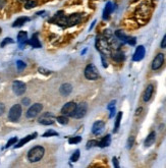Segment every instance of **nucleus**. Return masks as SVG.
Wrapping results in <instances>:
<instances>
[{"label":"nucleus","mask_w":166,"mask_h":168,"mask_svg":"<svg viewBox=\"0 0 166 168\" xmlns=\"http://www.w3.org/2000/svg\"><path fill=\"white\" fill-rule=\"evenodd\" d=\"M45 154V149L42 146H36L32 148L29 153H28V159L30 162L35 163V162H38L43 158V156Z\"/></svg>","instance_id":"nucleus-1"},{"label":"nucleus","mask_w":166,"mask_h":168,"mask_svg":"<svg viewBox=\"0 0 166 168\" xmlns=\"http://www.w3.org/2000/svg\"><path fill=\"white\" fill-rule=\"evenodd\" d=\"M96 47H97V49L101 52V54H103V55H109L111 53L110 45L108 44V42L105 38H103V39L98 38L97 41H96Z\"/></svg>","instance_id":"nucleus-2"},{"label":"nucleus","mask_w":166,"mask_h":168,"mask_svg":"<svg viewBox=\"0 0 166 168\" xmlns=\"http://www.w3.org/2000/svg\"><path fill=\"white\" fill-rule=\"evenodd\" d=\"M85 77L87 80L95 81L99 77V72L97 67L94 64H89L86 68H85Z\"/></svg>","instance_id":"nucleus-3"},{"label":"nucleus","mask_w":166,"mask_h":168,"mask_svg":"<svg viewBox=\"0 0 166 168\" xmlns=\"http://www.w3.org/2000/svg\"><path fill=\"white\" fill-rule=\"evenodd\" d=\"M22 116V106L20 104H15L10 108L9 113H8V119L10 121H17Z\"/></svg>","instance_id":"nucleus-4"},{"label":"nucleus","mask_w":166,"mask_h":168,"mask_svg":"<svg viewBox=\"0 0 166 168\" xmlns=\"http://www.w3.org/2000/svg\"><path fill=\"white\" fill-rule=\"evenodd\" d=\"M87 110H88L87 103L82 102L80 104H76V110H75V112H73L72 116L75 117V118H76V119H81L87 114Z\"/></svg>","instance_id":"nucleus-5"},{"label":"nucleus","mask_w":166,"mask_h":168,"mask_svg":"<svg viewBox=\"0 0 166 168\" xmlns=\"http://www.w3.org/2000/svg\"><path fill=\"white\" fill-rule=\"evenodd\" d=\"M42 109H43V105L42 104L40 103L33 104L32 106L28 109V111H27V117H28V118H35V117L42 111Z\"/></svg>","instance_id":"nucleus-6"},{"label":"nucleus","mask_w":166,"mask_h":168,"mask_svg":"<svg viewBox=\"0 0 166 168\" xmlns=\"http://www.w3.org/2000/svg\"><path fill=\"white\" fill-rule=\"evenodd\" d=\"M38 121H39V123L43 124V126H51V124H53L54 121H55V117H54L52 113L46 112L43 115H41L39 117Z\"/></svg>","instance_id":"nucleus-7"},{"label":"nucleus","mask_w":166,"mask_h":168,"mask_svg":"<svg viewBox=\"0 0 166 168\" xmlns=\"http://www.w3.org/2000/svg\"><path fill=\"white\" fill-rule=\"evenodd\" d=\"M164 60H165L164 54L163 53H158L157 55L154 57V59L152 61L151 68L153 70H158L159 68H161V66L164 63Z\"/></svg>","instance_id":"nucleus-8"},{"label":"nucleus","mask_w":166,"mask_h":168,"mask_svg":"<svg viewBox=\"0 0 166 168\" xmlns=\"http://www.w3.org/2000/svg\"><path fill=\"white\" fill-rule=\"evenodd\" d=\"M27 90L26 85L20 81H15L12 84V91L17 96H22V94H25Z\"/></svg>","instance_id":"nucleus-9"},{"label":"nucleus","mask_w":166,"mask_h":168,"mask_svg":"<svg viewBox=\"0 0 166 168\" xmlns=\"http://www.w3.org/2000/svg\"><path fill=\"white\" fill-rule=\"evenodd\" d=\"M82 22V14L73 13L66 17V27H73Z\"/></svg>","instance_id":"nucleus-10"},{"label":"nucleus","mask_w":166,"mask_h":168,"mask_svg":"<svg viewBox=\"0 0 166 168\" xmlns=\"http://www.w3.org/2000/svg\"><path fill=\"white\" fill-rule=\"evenodd\" d=\"M76 104L75 102H67L61 109V113L65 116H72L73 112L76 110Z\"/></svg>","instance_id":"nucleus-11"},{"label":"nucleus","mask_w":166,"mask_h":168,"mask_svg":"<svg viewBox=\"0 0 166 168\" xmlns=\"http://www.w3.org/2000/svg\"><path fill=\"white\" fill-rule=\"evenodd\" d=\"M145 54H146V49H145V47L143 46V45H140V46H138L137 47V49H136V51H134V55H133V60L134 61H141L143 58L145 57Z\"/></svg>","instance_id":"nucleus-12"},{"label":"nucleus","mask_w":166,"mask_h":168,"mask_svg":"<svg viewBox=\"0 0 166 168\" xmlns=\"http://www.w3.org/2000/svg\"><path fill=\"white\" fill-rule=\"evenodd\" d=\"M104 128H105V123H104L102 120H98V121H96L93 124V126H92V132L96 136H99L104 131Z\"/></svg>","instance_id":"nucleus-13"},{"label":"nucleus","mask_w":166,"mask_h":168,"mask_svg":"<svg viewBox=\"0 0 166 168\" xmlns=\"http://www.w3.org/2000/svg\"><path fill=\"white\" fill-rule=\"evenodd\" d=\"M114 10V4L112 2H107L105 7H104V10H103V14H102V17L104 21H107L109 19L110 14L113 12Z\"/></svg>","instance_id":"nucleus-14"},{"label":"nucleus","mask_w":166,"mask_h":168,"mask_svg":"<svg viewBox=\"0 0 166 168\" xmlns=\"http://www.w3.org/2000/svg\"><path fill=\"white\" fill-rule=\"evenodd\" d=\"M153 93H154V86L152 84H150L148 85V87L146 88L144 94H143V100H144V102H149V101L151 100Z\"/></svg>","instance_id":"nucleus-15"},{"label":"nucleus","mask_w":166,"mask_h":168,"mask_svg":"<svg viewBox=\"0 0 166 168\" xmlns=\"http://www.w3.org/2000/svg\"><path fill=\"white\" fill-rule=\"evenodd\" d=\"M38 136V134L37 132H34V134H32V135H29V136H27L26 138H24V139H22L20 142H18L17 145L14 146V148H21V147H22L24 145H26L27 143H29L30 141H32V140H34L36 136Z\"/></svg>","instance_id":"nucleus-16"},{"label":"nucleus","mask_w":166,"mask_h":168,"mask_svg":"<svg viewBox=\"0 0 166 168\" xmlns=\"http://www.w3.org/2000/svg\"><path fill=\"white\" fill-rule=\"evenodd\" d=\"M112 59L115 62H117V63H121V62L124 61L125 55L122 51H120V50H116V51L112 54Z\"/></svg>","instance_id":"nucleus-17"},{"label":"nucleus","mask_w":166,"mask_h":168,"mask_svg":"<svg viewBox=\"0 0 166 168\" xmlns=\"http://www.w3.org/2000/svg\"><path fill=\"white\" fill-rule=\"evenodd\" d=\"M114 35H115V37H116L121 43H127V40H129V36H127V35L121 30L115 31Z\"/></svg>","instance_id":"nucleus-18"},{"label":"nucleus","mask_w":166,"mask_h":168,"mask_svg":"<svg viewBox=\"0 0 166 168\" xmlns=\"http://www.w3.org/2000/svg\"><path fill=\"white\" fill-rule=\"evenodd\" d=\"M60 94L62 96H64V97H66V96H68L69 94L71 93V91H72V87H71V84H63L62 86L60 87Z\"/></svg>","instance_id":"nucleus-19"},{"label":"nucleus","mask_w":166,"mask_h":168,"mask_svg":"<svg viewBox=\"0 0 166 168\" xmlns=\"http://www.w3.org/2000/svg\"><path fill=\"white\" fill-rule=\"evenodd\" d=\"M156 141V134L155 131H151L150 134L148 135V136L146 138L145 140V146L146 147H151Z\"/></svg>","instance_id":"nucleus-20"},{"label":"nucleus","mask_w":166,"mask_h":168,"mask_svg":"<svg viewBox=\"0 0 166 168\" xmlns=\"http://www.w3.org/2000/svg\"><path fill=\"white\" fill-rule=\"evenodd\" d=\"M17 42L20 43L21 48H22V46H24L26 43H28V34L24 32V31H21V32L17 34Z\"/></svg>","instance_id":"nucleus-21"},{"label":"nucleus","mask_w":166,"mask_h":168,"mask_svg":"<svg viewBox=\"0 0 166 168\" xmlns=\"http://www.w3.org/2000/svg\"><path fill=\"white\" fill-rule=\"evenodd\" d=\"M111 143V136L110 135H107L105 136L104 138L100 141V142H98V146L100 148H105V147H108L110 145Z\"/></svg>","instance_id":"nucleus-22"},{"label":"nucleus","mask_w":166,"mask_h":168,"mask_svg":"<svg viewBox=\"0 0 166 168\" xmlns=\"http://www.w3.org/2000/svg\"><path fill=\"white\" fill-rule=\"evenodd\" d=\"M30 21V17H18L17 21H15L13 23H12V27L13 28H17V27H22V26H24L25 23L27 22H29Z\"/></svg>","instance_id":"nucleus-23"},{"label":"nucleus","mask_w":166,"mask_h":168,"mask_svg":"<svg viewBox=\"0 0 166 168\" xmlns=\"http://www.w3.org/2000/svg\"><path fill=\"white\" fill-rule=\"evenodd\" d=\"M28 44H30L31 46H33L34 48H40L41 47V43L39 42V39H38V35L37 34H34L31 40L28 42Z\"/></svg>","instance_id":"nucleus-24"},{"label":"nucleus","mask_w":166,"mask_h":168,"mask_svg":"<svg viewBox=\"0 0 166 168\" xmlns=\"http://www.w3.org/2000/svg\"><path fill=\"white\" fill-rule=\"evenodd\" d=\"M121 118H122V112L119 111L118 114L116 116V119H115V124H114V130L113 132H117L119 130V126H120V122H121Z\"/></svg>","instance_id":"nucleus-25"},{"label":"nucleus","mask_w":166,"mask_h":168,"mask_svg":"<svg viewBox=\"0 0 166 168\" xmlns=\"http://www.w3.org/2000/svg\"><path fill=\"white\" fill-rule=\"evenodd\" d=\"M36 5H37V2L35 1V0H27L25 7L27 9H31V8H33V7L36 6Z\"/></svg>","instance_id":"nucleus-26"},{"label":"nucleus","mask_w":166,"mask_h":168,"mask_svg":"<svg viewBox=\"0 0 166 168\" xmlns=\"http://www.w3.org/2000/svg\"><path fill=\"white\" fill-rule=\"evenodd\" d=\"M56 119H57V121H58L60 124H67L68 123V118H67V116H65V115L58 116Z\"/></svg>","instance_id":"nucleus-27"},{"label":"nucleus","mask_w":166,"mask_h":168,"mask_svg":"<svg viewBox=\"0 0 166 168\" xmlns=\"http://www.w3.org/2000/svg\"><path fill=\"white\" fill-rule=\"evenodd\" d=\"M81 152H80V150H76V151H75V153H73L72 155H71V161H72V162H76L79 160V158H80V156H81Z\"/></svg>","instance_id":"nucleus-28"},{"label":"nucleus","mask_w":166,"mask_h":168,"mask_svg":"<svg viewBox=\"0 0 166 168\" xmlns=\"http://www.w3.org/2000/svg\"><path fill=\"white\" fill-rule=\"evenodd\" d=\"M95 146H98V141L91 140V141H89V142L87 143L86 148H87V149H91V148H93Z\"/></svg>","instance_id":"nucleus-29"},{"label":"nucleus","mask_w":166,"mask_h":168,"mask_svg":"<svg viewBox=\"0 0 166 168\" xmlns=\"http://www.w3.org/2000/svg\"><path fill=\"white\" fill-rule=\"evenodd\" d=\"M82 141V136H72L68 140V143L69 144H78Z\"/></svg>","instance_id":"nucleus-30"},{"label":"nucleus","mask_w":166,"mask_h":168,"mask_svg":"<svg viewBox=\"0 0 166 168\" xmlns=\"http://www.w3.org/2000/svg\"><path fill=\"white\" fill-rule=\"evenodd\" d=\"M13 43V40L11 38H9V37H7V38H5L4 40H3L2 42H1V47H5L6 45H8V44H12Z\"/></svg>","instance_id":"nucleus-31"},{"label":"nucleus","mask_w":166,"mask_h":168,"mask_svg":"<svg viewBox=\"0 0 166 168\" xmlns=\"http://www.w3.org/2000/svg\"><path fill=\"white\" fill-rule=\"evenodd\" d=\"M17 69L20 70V72H22V70H24L26 68V63L24 61H22V60H18L17 62Z\"/></svg>","instance_id":"nucleus-32"},{"label":"nucleus","mask_w":166,"mask_h":168,"mask_svg":"<svg viewBox=\"0 0 166 168\" xmlns=\"http://www.w3.org/2000/svg\"><path fill=\"white\" fill-rule=\"evenodd\" d=\"M58 136V134H57L56 131H51V130H49L48 131H46L45 134L43 135L44 138H47V136Z\"/></svg>","instance_id":"nucleus-33"},{"label":"nucleus","mask_w":166,"mask_h":168,"mask_svg":"<svg viewBox=\"0 0 166 168\" xmlns=\"http://www.w3.org/2000/svg\"><path fill=\"white\" fill-rule=\"evenodd\" d=\"M134 136H130L129 138V140H127V148L130 149V148L134 146Z\"/></svg>","instance_id":"nucleus-34"},{"label":"nucleus","mask_w":166,"mask_h":168,"mask_svg":"<svg viewBox=\"0 0 166 168\" xmlns=\"http://www.w3.org/2000/svg\"><path fill=\"white\" fill-rule=\"evenodd\" d=\"M17 142V138H12V139H10L8 142H7V144H6V148H9L10 146H12V145H14L15 143Z\"/></svg>","instance_id":"nucleus-35"},{"label":"nucleus","mask_w":166,"mask_h":168,"mask_svg":"<svg viewBox=\"0 0 166 168\" xmlns=\"http://www.w3.org/2000/svg\"><path fill=\"white\" fill-rule=\"evenodd\" d=\"M136 43H137V39L136 38H134V37H129V40H127L126 44H129L130 46H134V45H136Z\"/></svg>","instance_id":"nucleus-36"},{"label":"nucleus","mask_w":166,"mask_h":168,"mask_svg":"<svg viewBox=\"0 0 166 168\" xmlns=\"http://www.w3.org/2000/svg\"><path fill=\"white\" fill-rule=\"evenodd\" d=\"M160 47H161V48H166V34L164 35L163 39H162L161 44H160Z\"/></svg>","instance_id":"nucleus-37"},{"label":"nucleus","mask_w":166,"mask_h":168,"mask_svg":"<svg viewBox=\"0 0 166 168\" xmlns=\"http://www.w3.org/2000/svg\"><path fill=\"white\" fill-rule=\"evenodd\" d=\"M112 162H113V166L115 168H118L119 167V163H118V160H117L116 157H113L112 158Z\"/></svg>","instance_id":"nucleus-38"},{"label":"nucleus","mask_w":166,"mask_h":168,"mask_svg":"<svg viewBox=\"0 0 166 168\" xmlns=\"http://www.w3.org/2000/svg\"><path fill=\"white\" fill-rule=\"evenodd\" d=\"M101 60H102V64L104 67H107L108 64H107V61L105 60V55H103V54H101Z\"/></svg>","instance_id":"nucleus-39"},{"label":"nucleus","mask_w":166,"mask_h":168,"mask_svg":"<svg viewBox=\"0 0 166 168\" xmlns=\"http://www.w3.org/2000/svg\"><path fill=\"white\" fill-rule=\"evenodd\" d=\"M110 110V114H109V118H113L115 115V107H112L109 109Z\"/></svg>","instance_id":"nucleus-40"},{"label":"nucleus","mask_w":166,"mask_h":168,"mask_svg":"<svg viewBox=\"0 0 166 168\" xmlns=\"http://www.w3.org/2000/svg\"><path fill=\"white\" fill-rule=\"evenodd\" d=\"M39 72L41 73H43V75H50V73H51V72H49V70L44 69V68H39Z\"/></svg>","instance_id":"nucleus-41"},{"label":"nucleus","mask_w":166,"mask_h":168,"mask_svg":"<svg viewBox=\"0 0 166 168\" xmlns=\"http://www.w3.org/2000/svg\"><path fill=\"white\" fill-rule=\"evenodd\" d=\"M30 102H31V100L29 98H24V99H22V103L24 105H26V106L30 105Z\"/></svg>","instance_id":"nucleus-42"},{"label":"nucleus","mask_w":166,"mask_h":168,"mask_svg":"<svg viewBox=\"0 0 166 168\" xmlns=\"http://www.w3.org/2000/svg\"><path fill=\"white\" fill-rule=\"evenodd\" d=\"M4 110H5V106H4V104L0 103V115H2L3 113H4Z\"/></svg>","instance_id":"nucleus-43"},{"label":"nucleus","mask_w":166,"mask_h":168,"mask_svg":"<svg viewBox=\"0 0 166 168\" xmlns=\"http://www.w3.org/2000/svg\"><path fill=\"white\" fill-rule=\"evenodd\" d=\"M115 103H116V101L113 100V101H111V102L109 103V105L107 106L108 109H110V108H112V107H115Z\"/></svg>","instance_id":"nucleus-44"},{"label":"nucleus","mask_w":166,"mask_h":168,"mask_svg":"<svg viewBox=\"0 0 166 168\" xmlns=\"http://www.w3.org/2000/svg\"><path fill=\"white\" fill-rule=\"evenodd\" d=\"M5 5H6V0H0V9H2Z\"/></svg>","instance_id":"nucleus-45"},{"label":"nucleus","mask_w":166,"mask_h":168,"mask_svg":"<svg viewBox=\"0 0 166 168\" xmlns=\"http://www.w3.org/2000/svg\"><path fill=\"white\" fill-rule=\"evenodd\" d=\"M95 23H96V21H94V22H93V23H92V25H91V27H90V30L93 29V27L95 26Z\"/></svg>","instance_id":"nucleus-46"},{"label":"nucleus","mask_w":166,"mask_h":168,"mask_svg":"<svg viewBox=\"0 0 166 168\" xmlns=\"http://www.w3.org/2000/svg\"><path fill=\"white\" fill-rule=\"evenodd\" d=\"M141 111H142V108H139L138 110H137V114H140Z\"/></svg>","instance_id":"nucleus-47"},{"label":"nucleus","mask_w":166,"mask_h":168,"mask_svg":"<svg viewBox=\"0 0 166 168\" xmlns=\"http://www.w3.org/2000/svg\"><path fill=\"white\" fill-rule=\"evenodd\" d=\"M20 1H22V2H24V1H26V0H20Z\"/></svg>","instance_id":"nucleus-48"},{"label":"nucleus","mask_w":166,"mask_h":168,"mask_svg":"<svg viewBox=\"0 0 166 168\" xmlns=\"http://www.w3.org/2000/svg\"><path fill=\"white\" fill-rule=\"evenodd\" d=\"M0 34H1V29H0Z\"/></svg>","instance_id":"nucleus-49"}]
</instances>
